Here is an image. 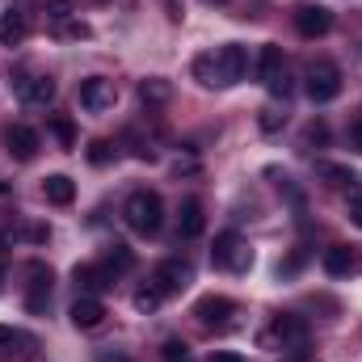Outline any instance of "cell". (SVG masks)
<instances>
[{"instance_id":"obj_27","label":"cell","mask_w":362,"mask_h":362,"mask_svg":"<svg viewBox=\"0 0 362 362\" xmlns=\"http://www.w3.org/2000/svg\"><path fill=\"white\" fill-rule=\"evenodd\" d=\"M320 144H329V127H325V122H308V131H303V148H320Z\"/></svg>"},{"instance_id":"obj_11","label":"cell","mask_w":362,"mask_h":362,"mask_svg":"<svg viewBox=\"0 0 362 362\" xmlns=\"http://www.w3.org/2000/svg\"><path fill=\"white\" fill-rule=\"evenodd\" d=\"M295 30H299L303 38H325V34L333 30V13H329L325 4H299V8H295Z\"/></svg>"},{"instance_id":"obj_18","label":"cell","mask_w":362,"mask_h":362,"mask_svg":"<svg viewBox=\"0 0 362 362\" xmlns=\"http://www.w3.org/2000/svg\"><path fill=\"white\" fill-rule=\"evenodd\" d=\"M42 194H47L51 206H68V202L76 198V181L64 177V173H51V177L42 181Z\"/></svg>"},{"instance_id":"obj_17","label":"cell","mask_w":362,"mask_h":362,"mask_svg":"<svg viewBox=\"0 0 362 362\" xmlns=\"http://www.w3.org/2000/svg\"><path fill=\"white\" fill-rule=\"evenodd\" d=\"M282 72H286L282 47H278V42H266V47H262V55H257V76H262L266 85H274V81H278Z\"/></svg>"},{"instance_id":"obj_3","label":"cell","mask_w":362,"mask_h":362,"mask_svg":"<svg viewBox=\"0 0 362 362\" xmlns=\"http://www.w3.org/2000/svg\"><path fill=\"white\" fill-rule=\"evenodd\" d=\"M303 341H308V325L299 316H274L270 325L257 333L262 350H303Z\"/></svg>"},{"instance_id":"obj_36","label":"cell","mask_w":362,"mask_h":362,"mask_svg":"<svg viewBox=\"0 0 362 362\" xmlns=\"http://www.w3.org/2000/svg\"><path fill=\"white\" fill-rule=\"evenodd\" d=\"M165 4H169V17H173V21H177V17H181V8H177V0H165Z\"/></svg>"},{"instance_id":"obj_20","label":"cell","mask_w":362,"mask_h":362,"mask_svg":"<svg viewBox=\"0 0 362 362\" xmlns=\"http://www.w3.org/2000/svg\"><path fill=\"white\" fill-rule=\"evenodd\" d=\"M316 177H325V185H333V189H350V194H358V177H354L346 165H329V160H320V165H316Z\"/></svg>"},{"instance_id":"obj_25","label":"cell","mask_w":362,"mask_h":362,"mask_svg":"<svg viewBox=\"0 0 362 362\" xmlns=\"http://www.w3.org/2000/svg\"><path fill=\"white\" fill-rule=\"evenodd\" d=\"M160 299H165V295H160L156 286H144V291H135V312H148V316H152V312L160 308Z\"/></svg>"},{"instance_id":"obj_32","label":"cell","mask_w":362,"mask_h":362,"mask_svg":"<svg viewBox=\"0 0 362 362\" xmlns=\"http://www.w3.org/2000/svg\"><path fill=\"white\" fill-rule=\"evenodd\" d=\"M350 219L362 228V194H354V198H350Z\"/></svg>"},{"instance_id":"obj_9","label":"cell","mask_w":362,"mask_h":362,"mask_svg":"<svg viewBox=\"0 0 362 362\" xmlns=\"http://www.w3.org/2000/svg\"><path fill=\"white\" fill-rule=\"evenodd\" d=\"M25 308L30 312H47V303H51V286H55V274L51 266H42V262H30L25 266Z\"/></svg>"},{"instance_id":"obj_16","label":"cell","mask_w":362,"mask_h":362,"mask_svg":"<svg viewBox=\"0 0 362 362\" xmlns=\"http://www.w3.org/2000/svg\"><path fill=\"white\" fill-rule=\"evenodd\" d=\"M202 228H206L202 202H198V198H185V202H181V215H177V232H181V240H194V236H202Z\"/></svg>"},{"instance_id":"obj_2","label":"cell","mask_w":362,"mask_h":362,"mask_svg":"<svg viewBox=\"0 0 362 362\" xmlns=\"http://www.w3.org/2000/svg\"><path fill=\"white\" fill-rule=\"evenodd\" d=\"M122 219H127L131 232L156 236L160 223H165V202H160V194H156V189H135V194L122 202Z\"/></svg>"},{"instance_id":"obj_1","label":"cell","mask_w":362,"mask_h":362,"mask_svg":"<svg viewBox=\"0 0 362 362\" xmlns=\"http://www.w3.org/2000/svg\"><path fill=\"white\" fill-rule=\"evenodd\" d=\"M245 72H249V55H245V47H236V42H228V47H219V51L194 59V76H198V85H206V89H232V85L245 81Z\"/></svg>"},{"instance_id":"obj_31","label":"cell","mask_w":362,"mask_h":362,"mask_svg":"<svg viewBox=\"0 0 362 362\" xmlns=\"http://www.w3.org/2000/svg\"><path fill=\"white\" fill-rule=\"evenodd\" d=\"M282 122H286V114H278V110H266V114H262V131H266V135H274Z\"/></svg>"},{"instance_id":"obj_12","label":"cell","mask_w":362,"mask_h":362,"mask_svg":"<svg viewBox=\"0 0 362 362\" xmlns=\"http://www.w3.org/2000/svg\"><path fill=\"white\" fill-rule=\"evenodd\" d=\"M152 286H156L160 295H181V291L189 286V266H185V262H160V266L152 270Z\"/></svg>"},{"instance_id":"obj_24","label":"cell","mask_w":362,"mask_h":362,"mask_svg":"<svg viewBox=\"0 0 362 362\" xmlns=\"http://www.w3.org/2000/svg\"><path fill=\"white\" fill-rule=\"evenodd\" d=\"M101 262H105V266H110L114 274H127V270H135V253H131L127 245H110V253H105Z\"/></svg>"},{"instance_id":"obj_38","label":"cell","mask_w":362,"mask_h":362,"mask_svg":"<svg viewBox=\"0 0 362 362\" xmlns=\"http://www.w3.org/2000/svg\"><path fill=\"white\" fill-rule=\"evenodd\" d=\"M0 194H8V181H0Z\"/></svg>"},{"instance_id":"obj_6","label":"cell","mask_w":362,"mask_h":362,"mask_svg":"<svg viewBox=\"0 0 362 362\" xmlns=\"http://www.w3.org/2000/svg\"><path fill=\"white\" fill-rule=\"evenodd\" d=\"M38 358V337L13 325H0V362H34Z\"/></svg>"},{"instance_id":"obj_14","label":"cell","mask_w":362,"mask_h":362,"mask_svg":"<svg viewBox=\"0 0 362 362\" xmlns=\"http://www.w3.org/2000/svg\"><path fill=\"white\" fill-rule=\"evenodd\" d=\"M4 144H8V156L13 160H34L38 156V131L25 127V122H13L4 131Z\"/></svg>"},{"instance_id":"obj_33","label":"cell","mask_w":362,"mask_h":362,"mask_svg":"<svg viewBox=\"0 0 362 362\" xmlns=\"http://www.w3.org/2000/svg\"><path fill=\"white\" fill-rule=\"evenodd\" d=\"M206 362H245V358H240V354H232V350H215Z\"/></svg>"},{"instance_id":"obj_26","label":"cell","mask_w":362,"mask_h":362,"mask_svg":"<svg viewBox=\"0 0 362 362\" xmlns=\"http://www.w3.org/2000/svg\"><path fill=\"white\" fill-rule=\"evenodd\" d=\"M55 34L68 38V42H85V38H89V25H85V21H59Z\"/></svg>"},{"instance_id":"obj_29","label":"cell","mask_w":362,"mask_h":362,"mask_svg":"<svg viewBox=\"0 0 362 362\" xmlns=\"http://www.w3.org/2000/svg\"><path fill=\"white\" fill-rule=\"evenodd\" d=\"M110 156H114L110 139H93V144H89V160H93V165H110Z\"/></svg>"},{"instance_id":"obj_35","label":"cell","mask_w":362,"mask_h":362,"mask_svg":"<svg viewBox=\"0 0 362 362\" xmlns=\"http://www.w3.org/2000/svg\"><path fill=\"white\" fill-rule=\"evenodd\" d=\"M350 139H354V152H362V122L354 127V135H350Z\"/></svg>"},{"instance_id":"obj_30","label":"cell","mask_w":362,"mask_h":362,"mask_svg":"<svg viewBox=\"0 0 362 362\" xmlns=\"http://www.w3.org/2000/svg\"><path fill=\"white\" fill-rule=\"evenodd\" d=\"M160 354H165V362H185V354H189V350H185V341H177V337H169Z\"/></svg>"},{"instance_id":"obj_34","label":"cell","mask_w":362,"mask_h":362,"mask_svg":"<svg viewBox=\"0 0 362 362\" xmlns=\"http://www.w3.org/2000/svg\"><path fill=\"white\" fill-rule=\"evenodd\" d=\"M97 362H127V358H122V354H105V350H101V354H97Z\"/></svg>"},{"instance_id":"obj_7","label":"cell","mask_w":362,"mask_h":362,"mask_svg":"<svg viewBox=\"0 0 362 362\" xmlns=\"http://www.w3.org/2000/svg\"><path fill=\"white\" fill-rule=\"evenodd\" d=\"M8 85H13L21 105H51V97H55V81L42 72H17Z\"/></svg>"},{"instance_id":"obj_28","label":"cell","mask_w":362,"mask_h":362,"mask_svg":"<svg viewBox=\"0 0 362 362\" xmlns=\"http://www.w3.org/2000/svg\"><path fill=\"white\" fill-rule=\"evenodd\" d=\"M47 17L59 25V21H72V0H47Z\"/></svg>"},{"instance_id":"obj_13","label":"cell","mask_w":362,"mask_h":362,"mask_svg":"<svg viewBox=\"0 0 362 362\" xmlns=\"http://www.w3.org/2000/svg\"><path fill=\"white\" fill-rule=\"evenodd\" d=\"M72 278H76V286H81L85 295H97V291H105V286H114V282H118V274L110 270L105 262H85V266H76V270H72Z\"/></svg>"},{"instance_id":"obj_37","label":"cell","mask_w":362,"mask_h":362,"mask_svg":"<svg viewBox=\"0 0 362 362\" xmlns=\"http://www.w3.org/2000/svg\"><path fill=\"white\" fill-rule=\"evenodd\" d=\"M202 4H206V8H219V4H228V0H202Z\"/></svg>"},{"instance_id":"obj_10","label":"cell","mask_w":362,"mask_h":362,"mask_svg":"<svg viewBox=\"0 0 362 362\" xmlns=\"http://www.w3.org/2000/svg\"><path fill=\"white\" fill-rule=\"evenodd\" d=\"M114 101H118L114 81H105V76H89V81H81V105H85L89 114H105V110H114Z\"/></svg>"},{"instance_id":"obj_15","label":"cell","mask_w":362,"mask_h":362,"mask_svg":"<svg viewBox=\"0 0 362 362\" xmlns=\"http://www.w3.org/2000/svg\"><path fill=\"white\" fill-rule=\"evenodd\" d=\"M105 316H110V312H105V303H101L97 295H81V299L72 303V325L85 329V333H89V329H101Z\"/></svg>"},{"instance_id":"obj_21","label":"cell","mask_w":362,"mask_h":362,"mask_svg":"<svg viewBox=\"0 0 362 362\" xmlns=\"http://www.w3.org/2000/svg\"><path fill=\"white\" fill-rule=\"evenodd\" d=\"M25 42V17L21 13H0V47H21Z\"/></svg>"},{"instance_id":"obj_5","label":"cell","mask_w":362,"mask_h":362,"mask_svg":"<svg viewBox=\"0 0 362 362\" xmlns=\"http://www.w3.org/2000/svg\"><path fill=\"white\" fill-rule=\"evenodd\" d=\"M337 93H341V68L329 64V59H316V64L308 68V97H312L316 105H325V101H333Z\"/></svg>"},{"instance_id":"obj_22","label":"cell","mask_w":362,"mask_h":362,"mask_svg":"<svg viewBox=\"0 0 362 362\" xmlns=\"http://www.w3.org/2000/svg\"><path fill=\"white\" fill-rule=\"evenodd\" d=\"M173 97V85L169 81H160V76H148V81H139V101L152 110V105H165Z\"/></svg>"},{"instance_id":"obj_8","label":"cell","mask_w":362,"mask_h":362,"mask_svg":"<svg viewBox=\"0 0 362 362\" xmlns=\"http://www.w3.org/2000/svg\"><path fill=\"white\" fill-rule=\"evenodd\" d=\"M240 308L228 299V295H202L198 303H194V316H198V325H206V329H232Z\"/></svg>"},{"instance_id":"obj_19","label":"cell","mask_w":362,"mask_h":362,"mask_svg":"<svg viewBox=\"0 0 362 362\" xmlns=\"http://www.w3.org/2000/svg\"><path fill=\"white\" fill-rule=\"evenodd\" d=\"M320 266H325V274H329V278H341V274L354 270V249H350V245H333V249H325Z\"/></svg>"},{"instance_id":"obj_4","label":"cell","mask_w":362,"mask_h":362,"mask_svg":"<svg viewBox=\"0 0 362 362\" xmlns=\"http://www.w3.org/2000/svg\"><path fill=\"white\" fill-rule=\"evenodd\" d=\"M211 262H215V270L245 274L249 266H253V249H249V240H245L240 232H223V236H215Z\"/></svg>"},{"instance_id":"obj_23","label":"cell","mask_w":362,"mask_h":362,"mask_svg":"<svg viewBox=\"0 0 362 362\" xmlns=\"http://www.w3.org/2000/svg\"><path fill=\"white\" fill-rule=\"evenodd\" d=\"M51 131H55V139H59V148H76V122L68 118V114H51Z\"/></svg>"}]
</instances>
